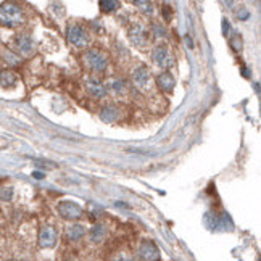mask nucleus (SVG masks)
I'll return each mask as SVG.
<instances>
[{"instance_id":"12","label":"nucleus","mask_w":261,"mask_h":261,"mask_svg":"<svg viewBox=\"0 0 261 261\" xmlns=\"http://www.w3.org/2000/svg\"><path fill=\"white\" fill-rule=\"evenodd\" d=\"M86 87L89 90V94L92 97H95V99H102V97H105V94H107L105 86H103L102 82L95 81V79H87Z\"/></svg>"},{"instance_id":"20","label":"nucleus","mask_w":261,"mask_h":261,"mask_svg":"<svg viewBox=\"0 0 261 261\" xmlns=\"http://www.w3.org/2000/svg\"><path fill=\"white\" fill-rule=\"evenodd\" d=\"M229 44H230V47H232L234 52H240L242 50V37H240V34H234L232 37H230Z\"/></svg>"},{"instance_id":"25","label":"nucleus","mask_w":261,"mask_h":261,"mask_svg":"<svg viewBox=\"0 0 261 261\" xmlns=\"http://www.w3.org/2000/svg\"><path fill=\"white\" fill-rule=\"evenodd\" d=\"M33 178H36V179H44V174L39 173V171H34L33 173Z\"/></svg>"},{"instance_id":"2","label":"nucleus","mask_w":261,"mask_h":261,"mask_svg":"<svg viewBox=\"0 0 261 261\" xmlns=\"http://www.w3.org/2000/svg\"><path fill=\"white\" fill-rule=\"evenodd\" d=\"M66 39H68L71 45H75L77 48H84L89 44V34L86 31V28L76 23H73L66 28Z\"/></svg>"},{"instance_id":"5","label":"nucleus","mask_w":261,"mask_h":261,"mask_svg":"<svg viewBox=\"0 0 261 261\" xmlns=\"http://www.w3.org/2000/svg\"><path fill=\"white\" fill-rule=\"evenodd\" d=\"M13 47L20 55L29 57L34 52V40L28 34H18L13 39Z\"/></svg>"},{"instance_id":"13","label":"nucleus","mask_w":261,"mask_h":261,"mask_svg":"<svg viewBox=\"0 0 261 261\" xmlns=\"http://www.w3.org/2000/svg\"><path fill=\"white\" fill-rule=\"evenodd\" d=\"M16 75L11 70H2L0 71V87L10 89L16 84Z\"/></svg>"},{"instance_id":"15","label":"nucleus","mask_w":261,"mask_h":261,"mask_svg":"<svg viewBox=\"0 0 261 261\" xmlns=\"http://www.w3.org/2000/svg\"><path fill=\"white\" fill-rule=\"evenodd\" d=\"M84 234H86V229H84V226H81V224H73V226L68 227V232H66L68 239L73 242L81 240L84 237Z\"/></svg>"},{"instance_id":"23","label":"nucleus","mask_w":261,"mask_h":261,"mask_svg":"<svg viewBox=\"0 0 261 261\" xmlns=\"http://www.w3.org/2000/svg\"><path fill=\"white\" fill-rule=\"evenodd\" d=\"M229 33H230V24H229V21L226 20V18H223V34L227 37Z\"/></svg>"},{"instance_id":"7","label":"nucleus","mask_w":261,"mask_h":261,"mask_svg":"<svg viewBox=\"0 0 261 261\" xmlns=\"http://www.w3.org/2000/svg\"><path fill=\"white\" fill-rule=\"evenodd\" d=\"M86 63L90 70L94 71H103L108 66V60L99 50H89L86 53Z\"/></svg>"},{"instance_id":"16","label":"nucleus","mask_w":261,"mask_h":261,"mask_svg":"<svg viewBox=\"0 0 261 261\" xmlns=\"http://www.w3.org/2000/svg\"><path fill=\"white\" fill-rule=\"evenodd\" d=\"M105 235H107V230H105V226H103V224H97V226H94L89 232V237L94 244L102 242L103 239H105Z\"/></svg>"},{"instance_id":"22","label":"nucleus","mask_w":261,"mask_h":261,"mask_svg":"<svg viewBox=\"0 0 261 261\" xmlns=\"http://www.w3.org/2000/svg\"><path fill=\"white\" fill-rule=\"evenodd\" d=\"M153 33H155V36H158V37H163V36L166 34V29L163 28V26H160V24H153Z\"/></svg>"},{"instance_id":"26","label":"nucleus","mask_w":261,"mask_h":261,"mask_svg":"<svg viewBox=\"0 0 261 261\" xmlns=\"http://www.w3.org/2000/svg\"><path fill=\"white\" fill-rule=\"evenodd\" d=\"M186 42H187V45H189L190 48L193 47V42H192V39L189 37V36H186Z\"/></svg>"},{"instance_id":"8","label":"nucleus","mask_w":261,"mask_h":261,"mask_svg":"<svg viewBox=\"0 0 261 261\" xmlns=\"http://www.w3.org/2000/svg\"><path fill=\"white\" fill-rule=\"evenodd\" d=\"M139 258L147 260V261H155L160 258V250L151 240H145L139 247Z\"/></svg>"},{"instance_id":"24","label":"nucleus","mask_w":261,"mask_h":261,"mask_svg":"<svg viewBox=\"0 0 261 261\" xmlns=\"http://www.w3.org/2000/svg\"><path fill=\"white\" fill-rule=\"evenodd\" d=\"M163 11H165V15H166V20H171V8L163 7Z\"/></svg>"},{"instance_id":"6","label":"nucleus","mask_w":261,"mask_h":261,"mask_svg":"<svg viewBox=\"0 0 261 261\" xmlns=\"http://www.w3.org/2000/svg\"><path fill=\"white\" fill-rule=\"evenodd\" d=\"M57 210L63 220H79L82 216V208L75 202H62Z\"/></svg>"},{"instance_id":"4","label":"nucleus","mask_w":261,"mask_h":261,"mask_svg":"<svg viewBox=\"0 0 261 261\" xmlns=\"http://www.w3.org/2000/svg\"><path fill=\"white\" fill-rule=\"evenodd\" d=\"M127 37H129L131 44L136 47H147L149 44V33L141 23H134L127 31Z\"/></svg>"},{"instance_id":"10","label":"nucleus","mask_w":261,"mask_h":261,"mask_svg":"<svg viewBox=\"0 0 261 261\" xmlns=\"http://www.w3.org/2000/svg\"><path fill=\"white\" fill-rule=\"evenodd\" d=\"M132 79H134V84L141 89H149L150 81H151V73L147 66H139V68L134 71L132 75Z\"/></svg>"},{"instance_id":"14","label":"nucleus","mask_w":261,"mask_h":261,"mask_svg":"<svg viewBox=\"0 0 261 261\" xmlns=\"http://www.w3.org/2000/svg\"><path fill=\"white\" fill-rule=\"evenodd\" d=\"M118 116H119V110L113 105H107L100 110V118L105 121V123H114V121L118 119Z\"/></svg>"},{"instance_id":"17","label":"nucleus","mask_w":261,"mask_h":261,"mask_svg":"<svg viewBox=\"0 0 261 261\" xmlns=\"http://www.w3.org/2000/svg\"><path fill=\"white\" fill-rule=\"evenodd\" d=\"M134 5L144 15H149V16L153 15V3L150 0H134Z\"/></svg>"},{"instance_id":"1","label":"nucleus","mask_w":261,"mask_h":261,"mask_svg":"<svg viewBox=\"0 0 261 261\" xmlns=\"http://www.w3.org/2000/svg\"><path fill=\"white\" fill-rule=\"evenodd\" d=\"M26 21L24 11L15 2H3L0 5V24L5 28H20Z\"/></svg>"},{"instance_id":"9","label":"nucleus","mask_w":261,"mask_h":261,"mask_svg":"<svg viewBox=\"0 0 261 261\" xmlns=\"http://www.w3.org/2000/svg\"><path fill=\"white\" fill-rule=\"evenodd\" d=\"M57 244V232L52 226H45L40 229L39 234V245L42 248H52Z\"/></svg>"},{"instance_id":"3","label":"nucleus","mask_w":261,"mask_h":261,"mask_svg":"<svg viewBox=\"0 0 261 261\" xmlns=\"http://www.w3.org/2000/svg\"><path fill=\"white\" fill-rule=\"evenodd\" d=\"M151 58H153L155 65L160 66V68H163V70L171 68V66L174 65L171 52H169V48L166 45H163V44L156 45L153 48V52H151Z\"/></svg>"},{"instance_id":"21","label":"nucleus","mask_w":261,"mask_h":261,"mask_svg":"<svg viewBox=\"0 0 261 261\" xmlns=\"http://www.w3.org/2000/svg\"><path fill=\"white\" fill-rule=\"evenodd\" d=\"M112 87H113L114 92H123L124 87H126V84L123 81H114V82H112Z\"/></svg>"},{"instance_id":"27","label":"nucleus","mask_w":261,"mask_h":261,"mask_svg":"<svg viewBox=\"0 0 261 261\" xmlns=\"http://www.w3.org/2000/svg\"><path fill=\"white\" fill-rule=\"evenodd\" d=\"M226 3H229V5H232V0H226Z\"/></svg>"},{"instance_id":"18","label":"nucleus","mask_w":261,"mask_h":261,"mask_svg":"<svg viewBox=\"0 0 261 261\" xmlns=\"http://www.w3.org/2000/svg\"><path fill=\"white\" fill-rule=\"evenodd\" d=\"M99 5L103 13H112L119 8V0H100Z\"/></svg>"},{"instance_id":"11","label":"nucleus","mask_w":261,"mask_h":261,"mask_svg":"<svg viewBox=\"0 0 261 261\" xmlns=\"http://www.w3.org/2000/svg\"><path fill=\"white\" fill-rule=\"evenodd\" d=\"M156 86H158L163 92H173V89L176 86V79L171 73H161V75L156 76Z\"/></svg>"},{"instance_id":"19","label":"nucleus","mask_w":261,"mask_h":261,"mask_svg":"<svg viewBox=\"0 0 261 261\" xmlns=\"http://www.w3.org/2000/svg\"><path fill=\"white\" fill-rule=\"evenodd\" d=\"M13 198V187H2L0 189V202H10Z\"/></svg>"}]
</instances>
